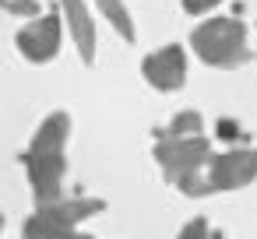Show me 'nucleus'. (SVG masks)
Here are the masks:
<instances>
[{
  "label": "nucleus",
  "instance_id": "obj_12",
  "mask_svg": "<svg viewBox=\"0 0 257 239\" xmlns=\"http://www.w3.org/2000/svg\"><path fill=\"white\" fill-rule=\"evenodd\" d=\"M176 239H222V232L218 228H211V221L204 218V214H197V218H190L183 228H180V235Z\"/></svg>",
  "mask_w": 257,
  "mask_h": 239
},
{
  "label": "nucleus",
  "instance_id": "obj_3",
  "mask_svg": "<svg viewBox=\"0 0 257 239\" xmlns=\"http://www.w3.org/2000/svg\"><path fill=\"white\" fill-rule=\"evenodd\" d=\"M106 211L102 197H57L50 204H36V211L22 225V239H67L74 228Z\"/></svg>",
  "mask_w": 257,
  "mask_h": 239
},
{
  "label": "nucleus",
  "instance_id": "obj_1",
  "mask_svg": "<svg viewBox=\"0 0 257 239\" xmlns=\"http://www.w3.org/2000/svg\"><path fill=\"white\" fill-rule=\"evenodd\" d=\"M257 179V151L239 144V148H225V151H211V158L194 169L190 176H183L176 183V190L183 197H211V193H225V190H243Z\"/></svg>",
  "mask_w": 257,
  "mask_h": 239
},
{
  "label": "nucleus",
  "instance_id": "obj_4",
  "mask_svg": "<svg viewBox=\"0 0 257 239\" xmlns=\"http://www.w3.org/2000/svg\"><path fill=\"white\" fill-rule=\"evenodd\" d=\"M211 141H208V134H201V137H166V134H155V148H152V155H155V162H159V169H162V176L176 186L183 176H190L194 169H201L208 158H211Z\"/></svg>",
  "mask_w": 257,
  "mask_h": 239
},
{
  "label": "nucleus",
  "instance_id": "obj_11",
  "mask_svg": "<svg viewBox=\"0 0 257 239\" xmlns=\"http://www.w3.org/2000/svg\"><path fill=\"white\" fill-rule=\"evenodd\" d=\"M155 134H166V137H201V134H204V120H201L197 109H180V113L169 120V127H162V130H155Z\"/></svg>",
  "mask_w": 257,
  "mask_h": 239
},
{
  "label": "nucleus",
  "instance_id": "obj_16",
  "mask_svg": "<svg viewBox=\"0 0 257 239\" xmlns=\"http://www.w3.org/2000/svg\"><path fill=\"white\" fill-rule=\"evenodd\" d=\"M67 239H92V235H85V232H74V235H67Z\"/></svg>",
  "mask_w": 257,
  "mask_h": 239
},
{
  "label": "nucleus",
  "instance_id": "obj_13",
  "mask_svg": "<svg viewBox=\"0 0 257 239\" xmlns=\"http://www.w3.org/2000/svg\"><path fill=\"white\" fill-rule=\"evenodd\" d=\"M0 11L4 15H15V18H39L43 15V4L39 0H0Z\"/></svg>",
  "mask_w": 257,
  "mask_h": 239
},
{
  "label": "nucleus",
  "instance_id": "obj_10",
  "mask_svg": "<svg viewBox=\"0 0 257 239\" xmlns=\"http://www.w3.org/2000/svg\"><path fill=\"white\" fill-rule=\"evenodd\" d=\"M95 8L102 11V18L116 29V36L120 39H127V43H134V36H138V29H134V18H131V11L123 8V0H95Z\"/></svg>",
  "mask_w": 257,
  "mask_h": 239
},
{
  "label": "nucleus",
  "instance_id": "obj_8",
  "mask_svg": "<svg viewBox=\"0 0 257 239\" xmlns=\"http://www.w3.org/2000/svg\"><path fill=\"white\" fill-rule=\"evenodd\" d=\"M57 4H60L64 29L74 39V50H78L81 64H95V43H99V36H95V18L85 8V0H57Z\"/></svg>",
  "mask_w": 257,
  "mask_h": 239
},
{
  "label": "nucleus",
  "instance_id": "obj_15",
  "mask_svg": "<svg viewBox=\"0 0 257 239\" xmlns=\"http://www.w3.org/2000/svg\"><path fill=\"white\" fill-rule=\"evenodd\" d=\"M218 134H222V137H229V141H239V144H243V130L232 123V116H225V120L218 123Z\"/></svg>",
  "mask_w": 257,
  "mask_h": 239
},
{
  "label": "nucleus",
  "instance_id": "obj_5",
  "mask_svg": "<svg viewBox=\"0 0 257 239\" xmlns=\"http://www.w3.org/2000/svg\"><path fill=\"white\" fill-rule=\"evenodd\" d=\"M22 165L29 172L36 204H50V200L64 197V183L71 172L67 151H22Z\"/></svg>",
  "mask_w": 257,
  "mask_h": 239
},
{
  "label": "nucleus",
  "instance_id": "obj_6",
  "mask_svg": "<svg viewBox=\"0 0 257 239\" xmlns=\"http://www.w3.org/2000/svg\"><path fill=\"white\" fill-rule=\"evenodd\" d=\"M60 43H64V18H60V11H43L39 18H32L15 36V46H18V53L29 64H50V60H57Z\"/></svg>",
  "mask_w": 257,
  "mask_h": 239
},
{
  "label": "nucleus",
  "instance_id": "obj_14",
  "mask_svg": "<svg viewBox=\"0 0 257 239\" xmlns=\"http://www.w3.org/2000/svg\"><path fill=\"white\" fill-rule=\"evenodd\" d=\"M222 0H180V8H183V15H208L211 8H218Z\"/></svg>",
  "mask_w": 257,
  "mask_h": 239
},
{
  "label": "nucleus",
  "instance_id": "obj_9",
  "mask_svg": "<svg viewBox=\"0 0 257 239\" xmlns=\"http://www.w3.org/2000/svg\"><path fill=\"white\" fill-rule=\"evenodd\" d=\"M71 141V113L67 109H53L43 116V123L36 127L32 141L25 151H64Z\"/></svg>",
  "mask_w": 257,
  "mask_h": 239
},
{
  "label": "nucleus",
  "instance_id": "obj_2",
  "mask_svg": "<svg viewBox=\"0 0 257 239\" xmlns=\"http://www.w3.org/2000/svg\"><path fill=\"white\" fill-rule=\"evenodd\" d=\"M190 50L201 64L218 67V71H236L243 67L250 53V32L239 18H208L190 32Z\"/></svg>",
  "mask_w": 257,
  "mask_h": 239
},
{
  "label": "nucleus",
  "instance_id": "obj_7",
  "mask_svg": "<svg viewBox=\"0 0 257 239\" xmlns=\"http://www.w3.org/2000/svg\"><path fill=\"white\" fill-rule=\"evenodd\" d=\"M141 78L155 92H180L187 85V50L180 43H169L162 50H152L141 60Z\"/></svg>",
  "mask_w": 257,
  "mask_h": 239
},
{
  "label": "nucleus",
  "instance_id": "obj_17",
  "mask_svg": "<svg viewBox=\"0 0 257 239\" xmlns=\"http://www.w3.org/2000/svg\"><path fill=\"white\" fill-rule=\"evenodd\" d=\"M0 232H4V214H0Z\"/></svg>",
  "mask_w": 257,
  "mask_h": 239
}]
</instances>
